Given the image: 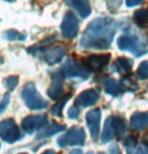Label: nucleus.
Instances as JSON below:
<instances>
[{"instance_id":"obj_1","label":"nucleus","mask_w":148,"mask_h":154,"mask_svg":"<svg viewBox=\"0 0 148 154\" xmlns=\"http://www.w3.org/2000/svg\"><path fill=\"white\" fill-rule=\"evenodd\" d=\"M117 30V23L110 17H99L87 26L80 45L87 49H106L114 38Z\"/></svg>"},{"instance_id":"obj_2","label":"nucleus","mask_w":148,"mask_h":154,"mask_svg":"<svg viewBox=\"0 0 148 154\" xmlns=\"http://www.w3.org/2000/svg\"><path fill=\"white\" fill-rule=\"evenodd\" d=\"M21 97L27 108L31 110H42L48 107L46 101L36 91L33 83H27L24 86L21 92Z\"/></svg>"},{"instance_id":"obj_3","label":"nucleus","mask_w":148,"mask_h":154,"mask_svg":"<svg viewBox=\"0 0 148 154\" xmlns=\"http://www.w3.org/2000/svg\"><path fill=\"white\" fill-rule=\"evenodd\" d=\"M0 137L7 143H13L20 139L19 128L13 119L9 118L0 122Z\"/></svg>"},{"instance_id":"obj_4","label":"nucleus","mask_w":148,"mask_h":154,"mask_svg":"<svg viewBox=\"0 0 148 154\" xmlns=\"http://www.w3.org/2000/svg\"><path fill=\"white\" fill-rule=\"evenodd\" d=\"M60 147H66L69 145H84L85 143V132L81 127L74 126L65 135L57 139Z\"/></svg>"},{"instance_id":"obj_5","label":"nucleus","mask_w":148,"mask_h":154,"mask_svg":"<svg viewBox=\"0 0 148 154\" xmlns=\"http://www.w3.org/2000/svg\"><path fill=\"white\" fill-rule=\"evenodd\" d=\"M117 45L120 49L131 51L135 56H142L145 48L137 36L134 35H122L118 38Z\"/></svg>"},{"instance_id":"obj_6","label":"nucleus","mask_w":148,"mask_h":154,"mask_svg":"<svg viewBox=\"0 0 148 154\" xmlns=\"http://www.w3.org/2000/svg\"><path fill=\"white\" fill-rule=\"evenodd\" d=\"M79 20L74 13L66 12L60 24V30L63 37L69 39L74 38L79 32Z\"/></svg>"},{"instance_id":"obj_7","label":"nucleus","mask_w":148,"mask_h":154,"mask_svg":"<svg viewBox=\"0 0 148 154\" xmlns=\"http://www.w3.org/2000/svg\"><path fill=\"white\" fill-rule=\"evenodd\" d=\"M63 75L65 78H82L87 79L89 77V69L85 66H81L72 60H68L63 66Z\"/></svg>"},{"instance_id":"obj_8","label":"nucleus","mask_w":148,"mask_h":154,"mask_svg":"<svg viewBox=\"0 0 148 154\" xmlns=\"http://www.w3.org/2000/svg\"><path fill=\"white\" fill-rule=\"evenodd\" d=\"M48 124V117L46 115H31L27 116L22 120L21 126L25 132L28 134L33 133L35 130L42 129Z\"/></svg>"},{"instance_id":"obj_9","label":"nucleus","mask_w":148,"mask_h":154,"mask_svg":"<svg viewBox=\"0 0 148 154\" xmlns=\"http://www.w3.org/2000/svg\"><path fill=\"white\" fill-rule=\"evenodd\" d=\"M110 57L111 56L108 54H94V56H90L87 59L84 60L85 66L88 69L92 71H102L105 66L108 65Z\"/></svg>"},{"instance_id":"obj_10","label":"nucleus","mask_w":148,"mask_h":154,"mask_svg":"<svg viewBox=\"0 0 148 154\" xmlns=\"http://www.w3.org/2000/svg\"><path fill=\"white\" fill-rule=\"evenodd\" d=\"M63 75L62 72H57L53 75V81H51L48 94L51 99L57 100V99L63 97Z\"/></svg>"},{"instance_id":"obj_11","label":"nucleus","mask_w":148,"mask_h":154,"mask_svg":"<svg viewBox=\"0 0 148 154\" xmlns=\"http://www.w3.org/2000/svg\"><path fill=\"white\" fill-rule=\"evenodd\" d=\"M100 118H101L100 110H93V111L89 112L86 116L87 125H88L89 130H90V132H91V135L94 140L97 139V136L99 134Z\"/></svg>"},{"instance_id":"obj_12","label":"nucleus","mask_w":148,"mask_h":154,"mask_svg":"<svg viewBox=\"0 0 148 154\" xmlns=\"http://www.w3.org/2000/svg\"><path fill=\"white\" fill-rule=\"evenodd\" d=\"M99 98H100V96L96 90H86L79 95L76 103L81 107H89L97 103Z\"/></svg>"},{"instance_id":"obj_13","label":"nucleus","mask_w":148,"mask_h":154,"mask_svg":"<svg viewBox=\"0 0 148 154\" xmlns=\"http://www.w3.org/2000/svg\"><path fill=\"white\" fill-rule=\"evenodd\" d=\"M66 54V49L63 48H48L43 53L45 60L46 63L53 66L54 63H60Z\"/></svg>"},{"instance_id":"obj_14","label":"nucleus","mask_w":148,"mask_h":154,"mask_svg":"<svg viewBox=\"0 0 148 154\" xmlns=\"http://www.w3.org/2000/svg\"><path fill=\"white\" fill-rule=\"evenodd\" d=\"M69 5L80 14L82 18H87L92 12L91 5L88 0H71Z\"/></svg>"},{"instance_id":"obj_15","label":"nucleus","mask_w":148,"mask_h":154,"mask_svg":"<svg viewBox=\"0 0 148 154\" xmlns=\"http://www.w3.org/2000/svg\"><path fill=\"white\" fill-rule=\"evenodd\" d=\"M104 86H105V90L107 93L111 95H119L122 92L125 91V88H127L125 83L123 81L121 82H117V81L113 79H107L104 82Z\"/></svg>"},{"instance_id":"obj_16","label":"nucleus","mask_w":148,"mask_h":154,"mask_svg":"<svg viewBox=\"0 0 148 154\" xmlns=\"http://www.w3.org/2000/svg\"><path fill=\"white\" fill-rule=\"evenodd\" d=\"M65 125H60L59 123H51V125H48V127H45V129L40 131L39 134L37 135L36 139H45L48 137H51L53 135L65 130Z\"/></svg>"},{"instance_id":"obj_17","label":"nucleus","mask_w":148,"mask_h":154,"mask_svg":"<svg viewBox=\"0 0 148 154\" xmlns=\"http://www.w3.org/2000/svg\"><path fill=\"white\" fill-rule=\"evenodd\" d=\"M130 123L134 129H144L148 126V113H135L132 116Z\"/></svg>"},{"instance_id":"obj_18","label":"nucleus","mask_w":148,"mask_h":154,"mask_svg":"<svg viewBox=\"0 0 148 154\" xmlns=\"http://www.w3.org/2000/svg\"><path fill=\"white\" fill-rule=\"evenodd\" d=\"M133 62L127 57H119L116 60V62L113 66L116 72H121V74H129L132 69Z\"/></svg>"},{"instance_id":"obj_19","label":"nucleus","mask_w":148,"mask_h":154,"mask_svg":"<svg viewBox=\"0 0 148 154\" xmlns=\"http://www.w3.org/2000/svg\"><path fill=\"white\" fill-rule=\"evenodd\" d=\"M134 21L137 23L139 26H145L148 24V8H143L139 9L134 12L133 16Z\"/></svg>"},{"instance_id":"obj_20","label":"nucleus","mask_w":148,"mask_h":154,"mask_svg":"<svg viewBox=\"0 0 148 154\" xmlns=\"http://www.w3.org/2000/svg\"><path fill=\"white\" fill-rule=\"evenodd\" d=\"M114 135H115V130H114V126H113L112 118H108L106 120L105 128H104V132H103V138H102L103 142L106 143L109 140H111L114 137Z\"/></svg>"},{"instance_id":"obj_21","label":"nucleus","mask_w":148,"mask_h":154,"mask_svg":"<svg viewBox=\"0 0 148 154\" xmlns=\"http://www.w3.org/2000/svg\"><path fill=\"white\" fill-rule=\"evenodd\" d=\"M72 97L71 94H69L68 96H66V97H63L62 100H60L59 103L57 104L56 106L53 107V109H51V113L54 115V116H57V117H60V116H62V112H63V108L65 107L66 101L69 100V98Z\"/></svg>"},{"instance_id":"obj_22","label":"nucleus","mask_w":148,"mask_h":154,"mask_svg":"<svg viewBox=\"0 0 148 154\" xmlns=\"http://www.w3.org/2000/svg\"><path fill=\"white\" fill-rule=\"evenodd\" d=\"M137 75L140 80L148 79V62H142L137 71Z\"/></svg>"},{"instance_id":"obj_23","label":"nucleus","mask_w":148,"mask_h":154,"mask_svg":"<svg viewBox=\"0 0 148 154\" xmlns=\"http://www.w3.org/2000/svg\"><path fill=\"white\" fill-rule=\"evenodd\" d=\"M18 77L17 75H10V77H8L6 80H5V87L9 90V91H12V90L15 89V87L17 86V84H18Z\"/></svg>"},{"instance_id":"obj_24","label":"nucleus","mask_w":148,"mask_h":154,"mask_svg":"<svg viewBox=\"0 0 148 154\" xmlns=\"http://www.w3.org/2000/svg\"><path fill=\"white\" fill-rule=\"evenodd\" d=\"M4 36L6 37L8 40H23L24 39V35L19 33L16 30H8L4 33Z\"/></svg>"},{"instance_id":"obj_25","label":"nucleus","mask_w":148,"mask_h":154,"mask_svg":"<svg viewBox=\"0 0 148 154\" xmlns=\"http://www.w3.org/2000/svg\"><path fill=\"white\" fill-rule=\"evenodd\" d=\"M107 2V7L111 12H114L120 7L122 0H106Z\"/></svg>"},{"instance_id":"obj_26","label":"nucleus","mask_w":148,"mask_h":154,"mask_svg":"<svg viewBox=\"0 0 148 154\" xmlns=\"http://www.w3.org/2000/svg\"><path fill=\"white\" fill-rule=\"evenodd\" d=\"M9 100H10V97L8 94H5L3 99H2L1 101H0V112H3L5 109H6V107L8 105V103H9Z\"/></svg>"},{"instance_id":"obj_27","label":"nucleus","mask_w":148,"mask_h":154,"mask_svg":"<svg viewBox=\"0 0 148 154\" xmlns=\"http://www.w3.org/2000/svg\"><path fill=\"white\" fill-rule=\"evenodd\" d=\"M79 114H80V112H79V110L77 109V107H76V106H72V108L69 110V112H68L69 117V118H72V119H76V118H78V116H79Z\"/></svg>"},{"instance_id":"obj_28","label":"nucleus","mask_w":148,"mask_h":154,"mask_svg":"<svg viewBox=\"0 0 148 154\" xmlns=\"http://www.w3.org/2000/svg\"><path fill=\"white\" fill-rule=\"evenodd\" d=\"M144 0H126V5L128 7L136 6V5H140Z\"/></svg>"},{"instance_id":"obj_29","label":"nucleus","mask_w":148,"mask_h":154,"mask_svg":"<svg viewBox=\"0 0 148 154\" xmlns=\"http://www.w3.org/2000/svg\"><path fill=\"white\" fill-rule=\"evenodd\" d=\"M109 151H110V154H121V151L118 148L117 145H112V146L109 148Z\"/></svg>"},{"instance_id":"obj_30","label":"nucleus","mask_w":148,"mask_h":154,"mask_svg":"<svg viewBox=\"0 0 148 154\" xmlns=\"http://www.w3.org/2000/svg\"><path fill=\"white\" fill-rule=\"evenodd\" d=\"M42 154H57V153L54 152V150H46V151H45V152L42 153Z\"/></svg>"},{"instance_id":"obj_31","label":"nucleus","mask_w":148,"mask_h":154,"mask_svg":"<svg viewBox=\"0 0 148 154\" xmlns=\"http://www.w3.org/2000/svg\"><path fill=\"white\" fill-rule=\"evenodd\" d=\"M69 154H83L80 150H72Z\"/></svg>"},{"instance_id":"obj_32","label":"nucleus","mask_w":148,"mask_h":154,"mask_svg":"<svg viewBox=\"0 0 148 154\" xmlns=\"http://www.w3.org/2000/svg\"><path fill=\"white\" fill-rule=\"evenodd\" d=\"M6 1H9V2H13V1H15V0H6Z\"/></svg>"},{"instance_id":"obj_33","label":"nucleus","mask_w":148,"mask_h":154,"mask_svg":"<svg viewBox=\"0 0 148 154\" xmlns=\"http://www.w3.org/2000/svg\"><path fill=\"white\" fill-rule=\"evenodd\" d=\"M19 154H27V153H19Z\"/></svg>"},{"instance_id":"obj_34","label":"nucleus","mask_w":148,"mask_h":154,"mask_svg":"<svg viewBox=\"0 0 148 154\" xmlns=\"http://www.w3.org/2000/svg\"><path fill=\"white\" fill-rule=\"evenodd\" d=\"M99 154H104V153H99Z\"/></svg>"}]
</instances>
